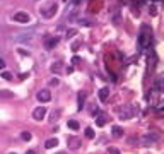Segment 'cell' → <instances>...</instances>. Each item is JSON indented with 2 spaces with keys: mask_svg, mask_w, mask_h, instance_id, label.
<instances>
[{
  "mask_svg": "<svg viewBox=\"0 0 164 154\" xmlns=\"http://www.w3.org/2000/svg\"><path fill=\"white\" fill-rule=\"evenodd\" d=\"M139 41H140V45L142 46H149L151 45V41H152V34H151V31L144 26L142 27V31H140V34H139Z\"/></svg>",
  "mask_w": 164,
  "mask_h": 154,
  "instance_id": "1",
  "label": "cell"
},
{
  "mask_svg": "<svg viewBox=\"0 0 164 154\" xmlns=\"http://www.w3.org/2000/svg\"><path fill=\"white\" fill-rule=\"evenodd\" d=\"M133 115H135V108H133V106H130V104H125V106L121 108L120 118H121V120H128V118H132Z\"/></svg>",
  "mask_w": 164,
  "mask_h": 154,
  "instance_id": "2",
  "label": "cell"
},
{
  "mask_svg": "<svg viewBox=\"0 0 164 154\" xmlns=\"http://www.w3.org/2000/svg\"><path fill=\"white\" fill-rule=\"evenodd\" d=\"M36 98H38L39 103H48V101H51V92L48 89H41Z\"/></svg>",
  "mask_w": 164,
  "mask_h": 154,
  "instance_id": "3",
  "label": "cell"
},
{
  "mask_svg": "<svg viewBox=\"0 0 164 154\" xmlns=\"http://www.w3.org/2000/svg\"><path fill=\"white\" fill-rule=\"evenodd\" d=\"M14 21H17V22H29L31 21V15L27 12H15L14 14Z\"/></svg>",
  "mask_w": 164,
  "mask_h": 154,
  "instance_id": "4",
  "label": "cell"
},
{
  "mask_svg": "<svg viewBox=\"0 0 164 154\" xmlns=\"http://www.w3.org/2000/svg\"><path fill=\"white\" fill-rule=\"evenodd\" d=\"M45 115H46V108H43V106H39V108H36V110L33 111V118H34L36 122H41V120L45 118Z\"/></svg>",
  "mask_w": 164,
  "mask_h": 154,
  "instance_id": "5",
  "label": "cell"
},
{
  "mask_svg": "<svg viewBox=\"0 0 164 154\" xmlns=\"http://www.w3.org/2000/svg\"><path fill=\"white\" fill-rule=\"evenodd\" d=\"M80 144H82V141H80V139H77V137H68V141H67L68 149H79V147H80Z\"/></svg>",
  "mask_w": 164,
  "mask_h": 154,
  "instance_id": "6",
  "label": "cell"
},
{
  "mask_svg": "<svg viewBox=\"0 0 164 154\" xmlns=\"http://www.w3.org/2000/svg\"><path fill=\"white\" fill-rule=\"evenodd\" d=\"M94 116H96V123H98V127H103V125L106 123V116H104V113L98 111Z\"/></svg>",
  "mask_w": 164,
  "mask_h": 154,
  "instance_id": "7",
  "label": "cell"
},
{
  "mask_svg": "<svg viewBox=\"0 0 164 154\" xmlns=\"http://www.w3.org/2000/svg\"><path fill=\"white\" fill-rule=\"evenodd\" d=\"M108 96H110V88H103V89H99V99H101V101H106Z\"/></svg>",
  "mask_w": 164,
  "mask_h": 154,
  "instance_id": "8",
  "label": "cell"
},
{
  "mask_svg": "<svg viewBox=\"0 0 164 154\" xmlns=\"http://www.w3.org/2000/svg\"><path fill=\"white\" fill-rule=\"evenodd\" d=\"M58 146V139L55 137V139H48V141L45 142V147L46 149H53V147H57Z\"/></svg>",
  "mask_w": 164,
  "mask_h": 154,
  "instance_id": "9",
  "label": "cell"
},
{
  "mask_svg": "<svg viewBox=\"0 0 164 154\" xmlns=\"http://www.w3.org/2000/svg\"><path fill=\"white\" fill-rule=\"evenodd\" d=\"M111 132H113V135H114V137H121V135H123V128H121V127H118V125H114V127L111 128Z\"/></svg>",
  "mask_w": 164,
  "mask_h": 154,
  "instance_id": "10",
  "label": "cell"
},
{
  "mask_svg": "<svg viewBox=\"0 0 164 154\" xmlns=\"http://www.w3.org/2000/svg\"><path fill=\"white\" fill-rule=\"evenodd\" d=\"M67 127L72 128V130H79V128H80V125H79V122H77V120H68Z\"/></svg>",
  "mask_w": 164,
  "mask_h": 154,
  "instance_id": "11",
  "label": "cell"
},
{
  "mask_svg": "<svg viewBox=\"0 0 164 154\" xmlns=\"http://www.w3.org/2000/svg\"><path fill=\"white\" fill-rule=\"evenodd\" d=\"M0 98H10V99H12V98H14V92L2 89V91H0Z\"/></svg>",
  "mask_w": 164,
  "mask_h": 154,
  "instance_id": "12",
  "label": "cell"
},
{
  "mask_svg": "<svg viewBox=\"0 0 164 154\" xmlns=\"http://www.w3.org/2000/svg\"><path fill=\"white\" fill-rule=\"evenodd\" d=\"M84 134H86V137H87V139H94V130H92L91 127L86 128V130H84Z\"/></svg>",
  "mask_w": 164,
  "mask_h": 154,
  "instance_id": "13",
  "label": "cell"
},
{
  "mask_svg": "<svg viewBox=\"0 0 164 154\" xmlns=\"http://www.w3.org/2000/svg\"><path fill=\"white\" fill-rule=\"evenodd\" d=\"M21 139L22 141H31V132H21Z\"/></svg>",
  "mask_w": 164,
  "mask_h": 154,
  "instance_id": "14",
  "label": "cell"
},
{
  "mask_svg": "<svg viewBox=\"0 0 164 154\" xmlns=\"http://www.w3.org/2000/svg\"><path fill=\"white\" fill-rule=\"evenodd\" d=\"M57 43H58V38L48 39V43H46V46H48V48H53V46H55V45H57Z\"/></svg>",
  "mask_w": 164,
  "mask_h": 154,
  "instance_id": "15",
  "label": "cell"
},
{
  "mask_svg": "<svg viewBox=\"0 0 164 154\" xmlns=\"http://www.w3.org/2000/svg\"><path fill=\"white\" fill-rule=\"evenodd\" d=\"M108 153L110 154H120V151H118L116 147H108Z\"/></svg>",
  "mask_w": 164,
  "mask_h": 154,
  "instance_id": "16",
  "label": "cell"
},
{
  "mask_svg": "<svg viewBox=\"0 0 164 154\" xmlns=\"http://www.w3.org/2000/svg\"><path fill=\"white\" fill-rule=\"evenodd\" d=\"M2 77L7 79V80H10V79H12V74H9V72H2Z\"/></svg>",
  "mask_w": 164,
  "mask_h": 154,
  "instance_id": "17",
  "label": "cell"
},
{
  "mask_svg": "<svg viewBox=\"0 0 164 154\" xmlns=\"http://www.w3.org/2000/svg\"><path fill=\"white\" fill-rule=\"evenodd\" d=\"M3 67H5V62H3V60H0V69H3Z\"/></svg>",
  "mask_w": 164,
  "mask_h": 154,
  "instance_id": "18",
  "label": "cell"
},
{
  "mask_svg": "<svg viewBox=\"0 0 164 154\" xmlns=\"http://www.w3.org/2000/svg\"><path fill=\"white\" fill-rule=\"evenodd\" d=\"M26 154H36V153H34V151H27Z\"/></svg>",
  "mask_w": 164,
  "mask_h": 154,
  "instance_id": "19",
  "label": "cell"
},
{
  "mask_svg": "<svg viewBox=\"0 0 164 154\" xmlns=\"http://www.w3.org/2000/svg\"><path fill=\"white\" fill-rule=\"evenodd\" d=\"M57 154H67V153H63V151H60V153H57Z\"/></svg>",
  "mask_w": 164,
  "mask_h": 154,
  "instance_id": "20",
  "label": "cell"
}]
</instances>
